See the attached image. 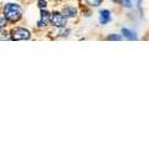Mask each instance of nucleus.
Returning a JSON list of instances; mask_svg holds the SVG:
<instances>
[{"label": "nucleus", "instance_id": "obj_11", "mask_svg": "<svg viewBox=\"0 0 149 149\" xmlns=\"http://www.w3.org/2000/svg\"><path fill=\"white\" fill-rule=\"evenodd\" d=\"M6 24V19L5 17H0V29H3Z\"/></svg>", "mask_w": 149, "mask_h": 149}, {"label": "nucleus", "instance_id": "obj_6", "mask_svg": "<svg viewBox=\"0 0 149 149\" xmlns=\"http://www.w3.org/2000/svg\"><path fill=\"white\" fill-rule=\"evenodd\" d=\"M62 15L65 16V17H73V16H76V14H77V11H76V9L74 8H72V6H66L62 10Z\"/></svg>", "mask_w": 149, "mask_h": 149}, {"label": "nucleus", "instance_id": "obj_2", "mask_svg": "<svg viewBox=\"0 0 149 149\" xmlns=\"http://www.w3.org/2000/svg\"><path fill=\"white\" fill-rule=\"evenodd\" d=\"M31 37L30 31L24 29V27H16L11 31V39L13 40H29Z\"/></svg>", "mask_w": 149, "mask_h": 149}, {"label": "nucleus", "instance_id": "obj_8", "mask_svg": "<svg viewBox=\"0 0 149 149\" xmlns=\"http://www.w3.org/2000/svg\"><path fill=\"white\" fill-rule=\"evenodd\" d=\"M103 0H86V3L91 6H100Z\"/></svg>", "mask_w": 149, "mask_h": 149}, {"label": "nucleus", "instance_id": "obj_3", "mask_svg": "<svg viewBox=\"0 0 149 149\" xmlns=\"http://www.w3.org/2000/svg\"><path fill=\"white\" fill-rule=\"evenodd\" d=\"M50 21L52 22V25L56 27H63L66 25V17H65L61 13H54L50 17Z\"/></svg>", "mask_w": 149, "mask_h": 149}, {"label": "nucleus", "instance_id": "obj_9", "mask_svg": "<svg viewBox=\"0 0 149 149\" xmlns=\"http://www.w3.org/2000/svg\"><path fill=\"white\" fill-rule=\"evenodd\" d=\"M120 4H122L123 6H125V8L132 6V1H130V0H120Z\"/></svg>", "mask_w": 149, "mask_h": 149}, {"label": "nucleus", "instance_id": "obj_12", "mask_svg": "<svg viewBox=\"0 0 149 149\" xmlns=\"http://www.w3.org/2000/svg\"><path fill=\"white\" fill-rule=\"evenodd\" d=\"M39 8H41V9L46 8V1H45V0H40V1H39Z\"/></svg>", "mask_w": 149, "mask_h": 149}, {"label": "nucleus", "instance_id": "obj_1", "mask_svg": "<svg viewBox=\"0 0 149 149\" xmlns=\"http://www.w3.org/2000/svg\"><path fill=\"white\" fill-rule=\"evenodd\" d=\"M4 15L9 21H17L21 17V8L17 4L9 3L4 6Z\"/></svg>", "mask_w": 149, "mask_h": 149}, {"label": "nucleus", "instance_id": "obj_4", "mask_svg": "<svg viewBox=\"0 0 149 149\" xmlns=\"http://www.w3.org/2000/svg\"><path fill=\"white\" fill-rule=\"evenodd\" d=\"M111 21V13L108 10H102L100 13V22L102 25H106Z\"/></svg>", "mask_w": 149, "mask_h": 149}, {"label": "nucleus", "instance_id": "obj_10", "mask_svg": "<svg viewBox=\"0 0 149 149\" xmlns=\"http://www.w3.org/2000/svg\"><path fill=\"white\" fill-rule=\"evenodd\" d=\"M108 40H122V36H119V35H111L108 37Z\"/></svg>", "mask_w": 149, "mask_h": 149}, {"label": "nucleus", "instance_id": "obj_5", "mask_svg": "<svg viewBox=\"0 0 149 149\" xmlns=\"http://www.w3.org/2000/svg\"><path fill=\"white\" fill-rule=\"evenodd\" d=\"M50 17H51L50 14L46 10H42L41 11V20L39 21V26H46L50 21Z\"/></svg>", "mask_w": 149, "mask_h": 149}, {"label": "nucleus", "instance_id": "obj_7", "mask_svg": "<svg viewBox=\"0 0 149 149\" xmlns=\"http://www.w3.org/2000/svg\"><path fill=\"white\" fill-rule=\"evenodd\" d=\"M122 34H123V36L125 37V39H128V40H136L137 39L136 32L130 31L129 29H122Z\"/></svg>", "mask_w": 149, "mask_h": 149}]
</instances>
